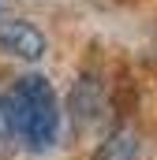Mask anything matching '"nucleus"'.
<instances>
[{
  "instance_id": "4",
  "label": "nucleus",
  "mask_w": 157,
  "mask_h": 160,
  "mask_svg": "<svg viewBox=\"0 0 157 160\" xmlns=\"http://www.w3.org/2000/svg\"><path fill=\"white\" fill-rule=\"evenodd\" d=\"M101 108H105V78H97V75L86 71L75 82V89H71V116H78L82 123H90Z\"/></svg>"
},
{
  "instance_id": "5",
  "label": "nucleus",
  "mask_w": 157,
  "mask_h": 160,
  "mask_svg": "<svg viewBox=\"0 0 157 160\" xmlns=\"http://www.w3.org/2000/svg\"><path fill=\"white\" fill-rule=\"evenodd\" d=\"M11 134H8V123H4V116H0V160H8V153H11Z\"/></svg>"
},
{
  "instance_id": "1",
  "label": "nucleus",
  "mask_w": 157,
  "mask_h": 160,
  "mask_svg": "<svg viewBox=\"0 0 157 160\" xmlns=\"http://www.w3.org/2000/svg\"><path fill=\"white\" fill-rule=\"evenodd\" d=\"M0 116L11 142L30 153H49L60 142V97L45 75H23L0 89Z\"/></svg>"
},
{
  "instance_id": "3",
  "label": "nucleus",
  "mask_w": 157,
  "mask_h": 160,
  "mask_svg": "<svg viewBox=\"0 0 157 160\" xmlns=\"http://www.w3.org/2000/svg\"><path fill=\"white\" fill-rule=\"evenodd\" d=\"M90 160H142V138H138V130L131 123H116L101 138V145L94 149Z\"/></svg>"
},
{
  "instance_id": "2",
  "label": "nucleus",
  "mask_w": 157,
  "mask_h": 160,
  "mask_svg": "<svg viewBox=\"0 0 157 160\" xmlns=\"http://www.w3.org/2000/svg\"><path fill=\"white\" fill-rule=\"evenodd\" d=\"M0 52L23 63H38L49 52V41L30 19H0Z\"/></svg>"
}]
</instances>
